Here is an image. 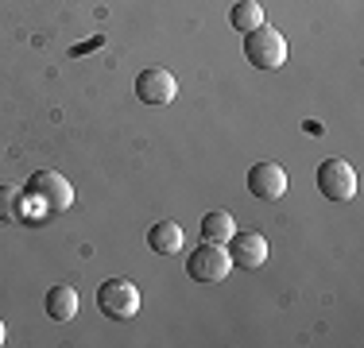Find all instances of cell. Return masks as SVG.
Segmentation results:
<instances>
[{
	"instance_id": "277c9868",
	"label": "cell",
	"mask_w": 364,
	"mask_h": 348,
	"mask_svg": "<svg viewBox=\"0 0 364 348\" xmlns=\"http://www.w3.org/2000/svg\"><path fill=\"white\" fill-rule=\"evenodd\" d=\"M232 271V259L225 251V244H202L186 256V275L194 283H221Z\"/></svg>"
},
{
	"instance_id": "ba28073f",
	"label": "cell",
	"mask_w": 364,
	"mask_h": 348,
	"mask_svg": "<svg viewBox=\"0 0 364 348\" xmlns=\"http://www.w3.org/2000/svg\"><path fill=\"white\" fill-rule=\"evenodd\" d=\"M225 251H229L232 267L256 271V267H264V259H267V240L259 236V232H232V236L225 240Z\"/></svg>"
},
{
	"instance_id": "5bb4252c",
	"label": "cell",
	"mask_w": 364,
	"mask_h": 348,
	"mask_svg": "<svg viewBox=\"0 0 364 348\" xmlns=\"http://www.w3.org/2000/svg\"><path fill=\"white\" fill-rule=\"evenodd\" d=\"M4 337H8V329H4V321H0V344H4Z\"/></svg>"
},
{
	"instance_id": "7a4b0ae2",
	"label": "cell",
	"mask_w": 364,
	"mask_h": 348,
	"mask_svg": "<svg viewBox=\"0 0 364 348\" xmlns=\"http://www.w3.org/2000/svg\"><path fill=\"white\" fill-rule=\"evenodd\" d=\"M245 58L256 70H279L287 62V39H283V31L267 28V23H259L256 31H248L245 35Z\"/></svg>"
},
{
	"instance_id": "7c38bea8",
	"label": "cell",
	"mask_w": 364,
	"mask_h": 348,
	"mask_svg": "<svg viewBox=\"0 0 364 348\" xmlns=\"http://www.w3.org/2000/svg\"><path fill=\"white\" fill-rule=\"evenodd\" d=\"M232 232H237V224H232V217L225 209H213V213L202 217V240L205 244H225Z\"/></svg>"
},
{
	"instance_id": "6da1fadb",
	"label": "cell",
	"mask_w": 364,
	"mask_h": 348,
	"mask_svg": "<svg viewBox=\"0 0 364 348\" xmlns=\"http://www.w3.org/2000/svg\"><path fill=\"white\" fill-rule=\"evenodd\" d=\"M74 205V186L58 170H36L23 182V221H50Z\"/></svg>"
},
{
	"instance_id": "5b68a950",
	"label": "cell",
	"mask_w": 364,
	"mask_h": 348,
	"mask_svg": "<svg viewBox=\"0 0 364 348\" xmlns=\"http://www.w3.org/2000/svg\"><path fill=\"white\" fill-rule=\"evenodd\" d=\"M314 182H318V190H322V197H329V202H349V197L357 194V170L345 159H326L322 167H318Z\"/></svg>"
},
{
	"instance_id": "4fadbf2b",
	"label": "cell",
	"mask_w": 364,
	"mask_h": 348,
	"mask_svg": "<svg viewBox=\"0 0 364 348\" xmlns=\"http://www.w3.org/2000/svg\"><path fill=\"white\" fill-rule=\"evenodd\" d=\"M0 221H23V186H12V182L0 186Z\"/></svg>"
},
{
	"instance_id": "9c48e42d",
	"label": "cell",
	"mask_w": 364,
	"mask_h": 348,
	"mask_svg": "<svg viewBox=\"0 0 364 348\" xmlns=\"http://www.w3.org/2000/svg\"><path fill=\"white\" fill-rule=\"evenodd\" d=\"M182 244H186V236H182L178 221H155L147 232V248L159 251V256H175V251H182Z\"/></svg>"
},
{
	"instance_id": "3957f363",
	"label": "cell",
	"mask_w": 364,
	"mask_h": 348,
	"mask_svg": "<svg viewBox=\"0 0 364 348\" xmlns=\"http://www.w3.org/2000/svg\"><path fill=\"white\" fill-rule=\"evenodd\" d=\"M97 310L109 321H128L140 313V290L132 278H105L97 286Z\"/></svg>"
},
{
	"instance_id": "8992f818",
	"label": "cell",
	"mask_w": 364,
	"mask_h": 348,
	"mask_svg": "<svg viewBox=\"0 0 364 348\" xmlns=\"http://www.w3.org/2000/svg\"><path fill=\"white\" fill-rule=\"evenodd\" d=\"M178 93V82L171 70L163 66H147L136 74V97H140L144 104H171Z\"/></svg>"
},
{
	"instance_id": "8fae6325",
	"label": "cell",
	"mask_w": 364,
	"mask_h": 348,
	"mask_svg": "<svg viewBox=\"0 0 364 348\" xmlns=\"http://www.w3.org/2000/svg\"><path fill=\"white\" fill-rule=\"evenodd\" d=\"M229 23H232V31H240V35L256 31L259 23H264V8H259V0H237V4L229 8Z\"/></svg>"
},
{
	"instance_id": "52a82bcc",
	"label": "cell",
	"mask_w": 364,
	"mask_h": 348,
	"mask_svg": "<svg viewBox=\"0 0 364 348\" xmlns=\"http://www.w3.org/2000/svg\"><path fill=\"white\" fill-rule=\"evenodd\" d=\"M248 194L259 197V202H279L287 194V170L279 163H256L248 170Z\"/></svg>"
},
{
	"instance_id": "30bf717a",
	"label": "cell",
	"mask_w": 364,
	"mask_h": 348,
	"mask_svg": "<svg viewBox=\"0 0 364 348\" xmlns=\"http://www.w3.org/2000/svg\"><path fill=\"white\" fill-rule=\"evenodd\" d=\"M43 310H47L50 321H70L77 313V290H74V286H66V283L50 286L47 298H43Z\"/></svg>"
}]
</instances>
